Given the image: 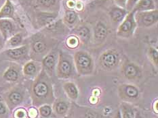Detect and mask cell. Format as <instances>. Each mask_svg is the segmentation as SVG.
<instances>
[{"mask_svg": "<svg viewBox=\"0 0 158 118\" xmlns=\"http://www.w3.org/2000/svg\"><path fill=\"white\" fill-rule=\"evenodd\" d=\"M137 25L135 18V12H130L123 21L119 24L117 35L122 38H128L135 31Z\"/></svg>", "mask_w": 158, "mask_h": 118, "instance_id": "cell-1", "label": "cell"}, {"mask_svg": "<svg viewBox=\"0 0 158 118\" xmlns=\"http://www.w3.org/2000/svg\"><path fill=\"white\" fill-rule=\"evenodd\" d=\"M74 60L77 71L81 74H89L93 70V62L88 53L84 51H78L75 54Z\"/></svg>", "mask_w": 158, "mask_h": 118, "instance_id": "cell-2", "label": "cell"}, {"mask_svg": "<svg viewBox=\"0 0 158 118\" xmlns=\"http://www.w3.org/2000/svg\"><path fill=\"white\" fill-rule=\"evenodd\" d=\"M135 18L137 26L139 27H150L157 22V10L135 12Z\"/></svg>", "mask_w": 158, "mask_h": 118, "instance_id": "cell-3", "label": "cell"}, {"mask_svg": "<svg viewBox=\"0 0 158 118\" xmlns=\"http://www.w3.org/2000/svg\"><path fill=\"white\" fill-rule=\"evenodd\" d=\"M72 63L66 57L60 54L57 66V74L58 77L67 78L72 74Z\"/></svg>", "mask_w": 158, "mask_h": 118, "instance_id": "cell-4", "label": "cell"}, {"mask_svg": "<svg viewBox=\"0 0 158 118\" xmlns=\"http://www.w3.org/2000/svg\"><path fill=\"white\" fill-rule=\"evenodd\" d=\"M118 55L111 51H108L104 53L101 57L102 66L106 69H111L115 66L118 63Z\"/></svg>", "mask_w": 158, "mask_h": 118, "instance_id": "cell-5", "label": "cell"}, {"mask_svg": "<svg viewBox=\"0 0 158 118\" xmlns=\"http://www.w3.org/2000/svg\"><path fill=\"white\" fill-rule=\"evenodd\" d=\"M33 93L34 96L38 99L46 98L50 93V86L44 81H38L33 86Z\"/></svg>", "mask_w": 158, "mask_h": 118, "instance_id": "cell-6", "label": "cell"}, {"mask_svg": "<svg viewBox=\"0 0 158 118\" xmlns=\"http://www.w3.org/2000/svg\"><path fill=\"white\" fill-rule=\"evenodd\" d=\"M129 12L126 9L119 7H114L110 10L109 15L113 23L118 25L121 23Z\"/></svg>", "mask_w": 158, "mask_h": 118, "instance_id": "cell-7", "label": "cell"}, {"mask_svg": "<svg viewBox=\"0 0 158 118\" xmlns=\"http://www.w3.org/2000/svg\"><path fill=\"white\" fill-rule=\"evenodd\" d=\"M15 30V26L13 22L7 18L0 19V32L3 38L7 39L12 35Z\"/></svg>", "mask_w": 158, "mask_h": 118, "instance_id": "cell-8", "label": "cell"}, {"mask_svg": "<svg viewBox=\"0 0 158 118\" xmlns=\"http://www.w3.org/2000/svg\"><path fill=\"white\" fill-rule=\"evenodd\" d=\"M123 74L129 79H134L138 77L140 74L139 67L133 63H128L123 66Z\"/></svg>", "mask_w": 158, "mask_h": 118, "instance_id": "cell-9", "label": "cell"}, {"mask_svg": "<svg viewBox=\"0 0 158 118\" xmlns=\"http://www.w3.org/2000/svg\"><path fill=\"white\" fill-rule=\"evenodd\" d=\"M156 9L155 3L153 0H139L136 3L132 11L135 12L149 11Z\"/></svg>", "mask_w": 158, "mask_h": 118, "instance_id": "cell-10", "label": "cell"}, {"mask_svg": "<svg viewBox=\"0 0 158 118\" xmlns=\"http://www.w3.org/2000/svg\"><path fill=\"white\" fill-rule=\"evenodd\" d=\"M107 35V29L102 22H99L96 25L94 29V37L96 41L101 43L105 39Z\"/></svg>", "mask_w": 158, "mask_h": 118, "instance_id": "cell-11", "label": "cell"}, {"mask_svg": "<svg viewBox=\"0 0 158 118\" xmlns=\"http://www.w3.org/2000/svg\"><path fill=\"white\" fill-rule=\"evenodd\" d=\"M15 8L10 0H6V2L0 10V19L6 18H13Z\"/></svg>", "mask_w": 158, "mask_h": 118, "instance_id": "cell-12", "label": "cell"}, {"mask_svg": "<svg viewBox=\"0 0 158 118\" xmlns=\"http://www.w3.org/2000/svg\"><path fill=\"white\" fill-rule=\"evenodd\" d=\"M122 93L128 99H136L139 96V90L135 86L124 85L122 88Z\"/></svg>", "mask_w": 158, "mask_h": 118, "instance_id": "cell-13", "label": "cell"}, {"mask_svg": "<svg viewBox=\"0 0 158 118\" xmlns=\"http://www.w3.org/2000/svg\"><path fill=\"white\" fill-rule=\"evenodd\" d=\"M64 89L66 91L68 96L72 99H76L78 97V90L73 83L67 82L64 85Z\"/></svg>", "mask_w": 158, "mask_h": 118, "instance_id": "cell-14", "label": "cell"}, {"mask_svg": "<svg viewBox=\"0 0 158 118\" xmlns=\"http://www.w3.org/2000/svg\"><path fill=\"white\" fill-rule=\"evenodd\" d=\"M56 13H44L38 16V22L40 23L41 25H48L52 23L54 19L56 18Z\"/></svg>", "mask_w": 158, "mask_h": 118, "instance_id": "cell-15", "label": "cell"}, {"mask_svg": "<svg viewBox=\"0 0 158 118\" xmlns=\"http://www.w3.org/2000/svg\"><path fill=\"white\" fill-rule=\"evenodd\" d=\"M27 51V48L26 47H19V48L16 49H10L7 51V54L8 55L10 56L11 58L13 59H19L20 57H21L26 53Z\"/></svg>", "mask_w": 158, "mask_h": 118, "instance_id": "cell-16", "label": "cell"}, {"mask_svg": "<svg viewBox=\"0 0 158 118\" xmlns=\"http://www.w3.org/2000/svg\"><path fill=\"white\" fill-rule=\"evenodd\" d=\"M122 118H135V113L133 108L129 104L123 103L122 106Z\"/></svg>", "mask_w": 158, "mask_h": 118, "instance_id": "cell-17", "label": "cell"}, {"mask_svg": "<svg viewBox=\"0 0 158 118\" xmlns=\"http://www.w3.org/2000/svg\"><path fill=\"white\" fill-rule=\"evenodd\" d=\"M77 35L79 38L81 39L83 41L86 42L90 39V30L86 26H81L77 30Z\"/></svg>", "mask_w": 158, "mask_h": 118, "instance_id": "cell-18", "label": "cell"}, {"mask_svg": "<svg viewBox=\"0 0 158 118\" xmlns=\"http://www.w3.org/2000/svg\"><path fill=\"white\" fill-rule=\"evenodd\" d=\"M64 19V21L69 25H73L77 19V15L73 10H69L65 12Z\"/></svg>", "mask_w": 158, "mask_h": 118, "instance_id": "cell-19", "label": "cell"}, {"mask_svg": "<svg viewBox=\"0 0 158 118\" xmlns=\"http://www.w3.org/2000/svg\"><path fill=\"white\" fill-rule=\"evenodd\" d=\"M43 63L46 69L48 70H53L55 66V63H56V59H55L54 55H52V54H49V55H48L44 59Z\"/></svg>", "mask_w": 158, "mask_h": 118, "instance_id": "cell-20", "label": "cell"}, {"mask_svg": "<svg viewBox=\"0 0 158 118\" xmlns=\"http://www.w3.org/2000/svg\"><path fill=\"white\" fill-rule=\"evenodd\" d=\"M8 99L10 103H12L14 105H19L21 103L23 100V96L20 93L15 91V92H12L10 94Z\"/></svg>", "mask_w": 158, "mask_h": 118, "instance_id": "cell-21", "label": "cell"}, {"mask_svg": "<svg viewBox=\"0 0 158 118\" xmlns=\"http://www.w3.org/2000/svg\"><path fill=\"white\" fill-rule=\"evenodd\" d=\"M57 0H37V4L45 9H50L56 4Z\"/></svg>", "mask_w": 158, "mask_h": 118, "instance_id": "cell-22", "label": "cell"}, {"mask_svg": "<svg viewBox=\"0 0 158 118\" xmlns=\"http://www.w3.org/2000/svg\"><path fill=\"white\" fill-rule=\"evenodd\" d=\"M4 78L6 80L10 81H15L18 79L19 74L16 70L13 69H10L7 70L4 74Z\"/></svg>", "mask_w": 158, "mask_h": 118, "instance_id": "cell-23", "label": "cell"}, {"mask_svg": "<svg viewBox=\"0 0 158 118\" xmlns=\"http://www.w3.org/2000/svg\"><path fill=\"white\" fill-rule=\"evenodd\" d=\"M33 49L34 51L36 53H42L46 49V45L43 41L41 40H37L33 43Z\"/></svg>", "mask_w": 158, "mask_h": 118, "instance_id": "cell-24", "label": "cell"}, {"mask_svg": "<svg viewBox=\"0 0 158 118\" xmlns=\"http://www.w3.org/2000/svg\"><path fill=\"white\" fill-rule=\"evenodd\" d=\"M36 72V67L32 62L27 63L24 67V72L26 75H33Z\"/></svg>", "mask_w": 158, "mask_h": 118, "instance_id": "cell-25", "label": "cell"}, {"mask_svg": "<svg viewBox=\"0 0 158 118\" xmlns=\"http://www.w3.org/2000/svg\"><path fill=\"white\" fill-rule=\"evenodd\" d=\"M68 109L67 105L64 102H58L55 105V110L58 114H64Z\"/></svg>", "mask_w": 158, "mask_h": 118, "instance_id": "cell-26", "label": "cell"}, {"mask_svg": "<svg viewBox=\"0 0 158 118\" xmlns=\"http://www.w3.org/2000/svg\"><path fill=\"white\" fill-rule=\"evenodd\" d=\"M149 55L151 60L152 61L154 65L157 66L158 64V51L155 48L151 47L149 50Z\"/></svg>", "mask_w": 158, "mask_h": 118, "instance_id": "cell-27", "label": "cell"}, {"mask_svg": "<svg viewBox=\"0 0 158 118\" xmlns=\"http://www.w3.org/2000/svg\"><path fill=\"white\" fill-rule=\"evenodd\" d=\"M22 35L21 34H16V35H14L10 39L9 43L11 46H16L19 45V44L22 41Z\"/></svg>", "mask_w": 158, "mask_h": 118, "instance_id": "cell-28", "label": "cell"}, {"mask_svg": "<svg viewBox=\"0 0 158 118\" xmlns=\"http://www.w3.org/2000/svg\"><path fill=\"white\" fill-rule=\"evenodd\" d=\"M40 112L43 117H47L50 116L51 113H52V109L48 105H44L40 108Z\"/></svg>", "mask_w": 158, "mask_h": 118, "instance_id": "cell-29", "label": "cell"}, {"mask_svg": "<svg viewBox=\"0 0 158 118\" xmlns=\"http://www.w3.org/2000/svg\"><path fill=\"white\" fill-rule=\"evenodd\" d=\"M139 0H127V3H126V10L128 12L132 11L133 8H135V6Z\"/></svg>", "mask_w": 158, "mask_h": 118, "instance_id": "cell-30", "label": "cell"}, {"mask_svg": "<svg viewBox=\"0 0 158 118\" xmlns=\"http://www.w3.org/2000/svg\"><path fill=\"white\" fill-rule=\"evenodd\" d=\"M79 43V40L77 37H69L67 40V45L69 47L71 48H74V47H77Z\"/></svg>", "mask_w": 158, "mask_h": 118, "instance_id": "cell-31", "label": "cell"}, {"mask_svg": "<svg viewBox=\"0 0 158 118\" xmlns=\"http://www.w3.org/2000/svg\"><path fill=\"white\" fill-rule=\"evenodd\" d=\"M27 113L24 109H19L15 112V118H26Z\"/></svg>", "mask_w": 158, "mask_h": 118, "instance_id": "cell-32", "label": "cell"}, {"mask_svg": "<svg viewBox=\"0 0 158 118\" xmlns=\"http://www.w3.org/2000/svg\"><path fill=\"white\" fill-rule=\"evenodd\" d=\"M116 5L119 8H122L123 9H126L127 0H114Z\"/></svg>", "mask_w": 158, "mask_h": 118, "instance_id": "cell-33", "label": "cell"}, {"mask_svg": "<svg viewBox=\"0 0 158 118\" xmlns=\"http://www.w3.org/2000/svg\"><path fill=\"white\" fill-rule=\"evenodd\" d=\"M6 113V108L2 103L0 102V115H4Z\"/></svg>", "mask_w": 158, "mask_h": 118, "instance_id": "cell-34", "label": "cell"}, {"mask_svg": "<svg viewBox=\"0 0 158 118\" xmlns=\"http://www.w3.org/2000/svg\"><path fill=\"white\" fill-rule=\"evenodd\" d=\"M114 118H122V114H121V112H120L119 111H118V112H117V113L115 114V116Z\"/></svg>", "mask_w": 158, "mask_h": 118, "instance_id": "cell-35", "label": "cell"}, {"mask_svg": "<svg viewBox=\"0 0 158 118\" xmlns=\"http://www.w3.org/2000/svg\"><path fill=\"white\" fill-rule=\"evenodd\" d=\"M135 118H143V117L142 116V115L140 114L139 112H136V114H135Z\"/></svg>", "mask_w": 158, "mask_h": 118, "instance_id": "cell-36", "label": "cell"}]
</instances>
